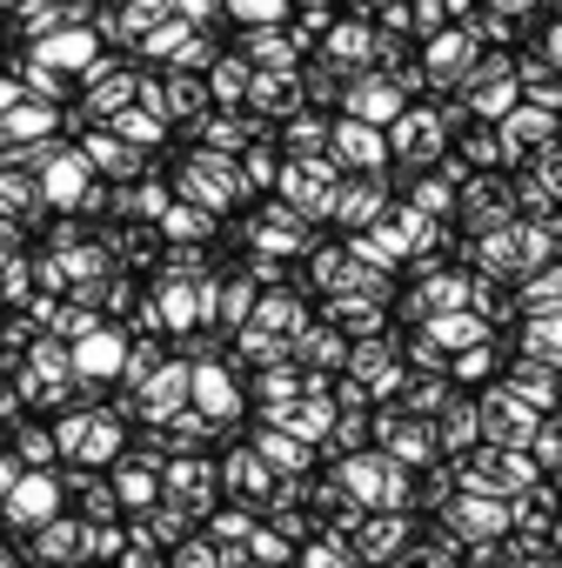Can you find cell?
<instances>
[{
    "label": "cell",
    "instance_id": "obj_1",
    "mask_svg": "<svg viewBox=\"0 0 562 568\" xmlns=\"http://www.w3.org/2000/svg\"><path fill=\"white\" fill-rule=\"evenodd\" d=\"M41 54H48V61H88V34H61V41H48Z\"/></svg>",
    "mask_w": 562,
    "mask_h": 568
},
{
    "label": "cell",
    "instance_id": "obj_2",
    "mask_svg": "<svg viewBox=\"0 0 562 568\" xmlns=\"http://www.w3.org/2000/svg\"><path fill=\"white\" fill-rule=\"evenodd\" d=\"M48 187H61V201H74V187H81V168H74V161H61V168L48 174Z\"/></svg>",
    "mask_w": 562,
    "mask_h": 568
}]
</instances>
